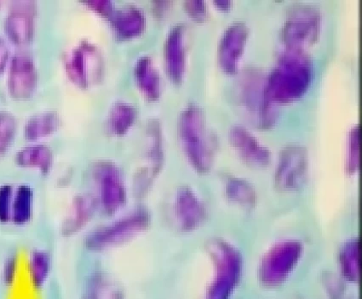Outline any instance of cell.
Segmentation results:
<instances>
[{"instance_id": "obj_6", "label": "cell", "mask_w": 362, "mask_h": 299, "mask_svg": "<svg viewBox=\"0 0 362 299\" xmlns=\"http://www.w3.org/2000/svg\"><path fill=\"white\" fill-rule=\"evenodd\" d=\"M93 177L98 213L110 219L128 209L129 191L119 166L112 161L98 162L93 169Z\"/></svg>"}, {"instance_id": "obj_13", "label": "cell", "mask_w": 362, "mask_h": 299, "mask_svg": "<svg viewBox=\"0 0 362 299\" xmlns=\"http://www.w3.org/2000/svg\"><path fill=\"white\" fill-rule=\"evenodd\" d=\"M98 214V205L93 195H76L60 222V235L62 238L71 239L81 235L89 227Z\"/></svg>"}, {"instance_id": "obj_16", "label": "cell", "mask_w": 362, "mask_h": 299, "mask_svg": "<svg viewBox=\"0 0 362 299\" xmlns=\"http://www.w3.org/2000/svg\"><path fill=\"white\" fill-rule=\"evenodd\" d=\"M165 68L174 83L184 80L186 72L187 53L185 30L182 25L173 28L166 39L165 47Z\"/></svg>"}, {"instance_id": "obj_17", "label": "cell", "mask_w": 362, "mask_h": 299, "mask_svg": "<svg viewBox=\"0 0 362 299\" xmlns=\"http://www.w3.org/2000/svg\"><path fill=\"white\" fill-rule=\"evenodd\" d=\"M98 57L89 45H81L73 50L66 60V69L71 80L76 85L86 87L95 76Z\"/></svg>"}, {"instance_id": "obj_25", "label": "cell", "mask_w": 362, "mask_h": 299, "mask_svg": "<svg viewBox=\"0 0 362 299\" xmlns=\"http://www.w3.org/2000/svg\"><path fill=\"white\" fill-rule=\"evenodd\" d=\"M60 126L58 115L53 112H45L32 116L24 128V136L29 141H39L56 132Z\"/></svg>"}, {"instance_id": "obj_4", "label": "cell", "mask_w": 362, "mask_h": 299, "mask_svg": "<svg viewBox=\"0 0 362 299\" xmlns=\"http://www.w3.org/2000/svg\"><path fill=\"white\" fill-rule=\"evenodd\" d=\"M211 277L203 299H230L240 275L243 259L230 240L214 237L205 246Z\"/></svg>"}, {"instance_id": "obj_10", "label": "cell", "mask_w": 362, "mask_h": 299, "mask_svg": "<svg viewBox=\"0 0 362 299\" xmlns=\"http://www.w3.org/2000/svg\"><path fill=\"white\" fill-rule=\"evenodd\" d=\"M305 255V247L298 239H282L264 253L261 273L268 281H281L296 267Z\"/></svg>"}, {"instance_id": "obj_8", "label": "cell", "mask_w": 362, "mask_h": 299, "mask_svg": "<svg viewBox=\"0 0 362 299\" xmlns=\"http://www.w3.org/2000/svg\"><path fill=\"white\" fill-rule=\"evenodd\" d=\"M310 160L306 148L300 145H287L279 155L274 184L283 193H294L305 185Z\"/></svg>"}, {"instance_id": "obj_18", "label": "cell", "mask_w": 362, "mask_h": 299, "mask_svg": "<svg viewBox=\"0 0 362 299\" xmlns=\"http://www.w3.org/2000/svg\"><path fill=\"white\" fill-rule=\"evenodd\" d=\"M86 299H127V290L113 273L104 269H94L87 277Z\"/></svg>"}, {"instance_id": "obj_29", "label": "cell", "mask_w": 362, "mask_h": 299, "mask_svg": "<svg viewBox=\"0 0 362 299\" xmlns=\"http://www.w3.org/2000/svg\"><path fill=\"white\" fill-rule=\"evenodd\" d=\"M16 123L13 115L0 111V159L9 151L15 140Z\"/></svg>"}, {"instance_id": "obj_11", "label": "cell", "mask_w": 362, "mask_h": 299, "mask_svg": "<svg viewBox=\"0 0 362 299\" xmlns=\"http://www.w3.org/2000/svg\"><path fill=\"white\" fill-rule=\"evenodd\" d=\"M250 30L247 23L235 22L223 33L218 45V58L220 68L227 74L238 73Z\"/></svg>"}, {"instance_id": "obj_21", "label": "cell", "mask_w": 362, "mask_h": 299, "mask_svg": "<svg viewBox=\"0 0 362 299\" xmlns=\"http://www.w3.org/2000/svg\"><path fill=\"white\" fill-rule=\"evenodd\" d=\"M35 192L28 184H20L14 190L11 222L16 227L27 226L35 215Z\"/></svg>"}, {"instance_id": "obj_30", "label": "cell", "mask_w": 362, "mask_h": 299, "mask_svg": "<svg viewBox=\"0 0 362 299\" xmlns=\"http://www.w3.org/2000/svg\"><path fill=\"white\" fill-rule=\"evenodd\" d=\"M347 171L356 174L360 169V127L354 126L348 135Z\"/></svg>"}, {"instance_id": "obj_24", "label": "cell", "mask_w": 362, "mask_h": 299, "mask_svg": "<svg viewBox=\"0 0 362 299\" xmlns=\"http://www.w3.org/2000/svg\"><path fill=\"white\" fill-rule=\"evenodd\" d=\"M116 34L122 39H132L139 36L145 28V18L139 10L129 8L120 11L113 18Z\"/></svg>"}, {"instance_id": "obj_3", "label": "cell", "mask_w": 362, "mask_h": 299, "mask_svg": "<svg viewBox=\"0 0 362 299\" xmlns=\"http://www.w3.org/2000/svg\"><path fill=\"white\" fill-rule=\"evenodd\" d=\"M178 134L182 152L194 171L199 174L211 172L218 152V140L198 106L190 105L182 112Z\"/></svg>"}, {"instance_id": "obj_7", "label": "cell", "mask_w": 362, "mask_h": 299, "mask_svg": "<svg viewBox=\"0 0 362 299\" xmlns=\"http://www.w3.org/2000/svg\"><path fill=\"white\" fill-rule=\"evenodd\" d=\"M322 28V15L316 8L306 5L293 8L281 30L285 49L307 52L317 43Z\"/></svg>"}, {"instance_id": "obj_15", "label": "cell", "mask_w": 362, "mask_h": 299, "mask_svg": "<svg viewBox=\"0 0 362 299\" xmlns=\"http://www.w3.org/2000/svg\"><path fill=\"white\" fill-rule=\"evenodd\" d=\"M5 21L6 34L12 43L28 44L33 35L35 6L31 2H14Z\"/></svg>"}, {"instance_id": "obj_27", "label": "cell", "mask_w": 362, "mask_h": 299, "mask_svg": "<svg viewBox=\"0 0 362 299\" xmlns=\"http://www.w3.org/2000/svg\"><path fill=\"white\" fill-rule=\"evenodd\" d=\"M146 161L147 164L144 167L156 178L159 176L165 162L164 140L159 128L151 132L146 150Z\"/></svg>"}, {"instance_id": "obj_28", "label": "cell", "mask_w": 362, "mask_h": 299, "mask_svg": "<svg viewBox=\"0 0 362 299\" xmlns=\"http://www.w3.org/2000/svg\"><path fill=\"white\" fill-rule=\"evenodd\" d=\"M339 261L345 275L356 278L359 273V239L353 238L343 244L339 252Z\"/></svg>"}, {"instance_id": "obj_36", "label": "cell", "mask_w": 362, "mask_h": 299, "mask_svg": "<svg viewBox=\"0 0 362 299\" xmlns=\"http://www.w3.org/2000/svg\"><path fill=\"white\" fill-rule=\"evenodd\" d=\"M214 5L218 11L228 12L232 9L233 3L231 1H215Z\"/></svg>"}, {"instance_id": "obj_5", "label": "cell", "mask_w": 362, "mask_h": 299, "mask_svg": "<svg viewBox=\"0 0 362 299\" xmlns=\"http://www.w3.org/2000/svg\"><path fill=\"white\" fill-rule=\"evenodd\" d=\"M236 89L237 101L250 124L264 130L274 127L277 106L270 101L264 74L255 69L247 70L241 74Z\"/></svg>"}, {"instance_id": "obj_32", "label": "cell", "mask_w": 362, "mask_h": 299, "mask_svg": "<svg viewBox=\"0 0 362 299\" xmlns=\"http://www.w3.org/2000/svg\"><path fill=\"white\" fill-rule=\"evenodd\" d=\"M18 257L16 255H11L4 261L2 267V281L8 288L13 286L18 271Z\"/></svg>"}, {"instance_id": "obj_23", "label": "cell", "mask_w": 362, "mask_h": 299, "mask_svg": "<svg viewBox=\"0 0 362 299\" xmlns=\"http://www.w3.org/2000/svg\"><path fill=\"white\" fill-rule=\"evenodd\" d=\"M135 77L141 92L152 101L159 98L161 94V81L151 60L141 57L137 62Z\"/></svg>"}, {"instance_id": "obj_31", "label": "cell", "mask_w": 362, "mask_h": 299, "mask_svg": "<svg viewBox=\"0 0 362 299\" xmlns=\"http://www.w3.org/2000/svg\"><path fill=\"white\" fill-rule=\"evenodd\" d=\"M14 190L11 184L0 186V224L3 225L11 222Z\"/></svg>"}, {"instance_id": "obj_9", "label": "cell", "mask_w": 362, "mask_h": 299, "mask_svg": "<svg viewBox=\"0 0 362 299\" xmlns=\"http://www.w3.org/2000/svg\"><path fill=\"white\" fill-rule=\"evenodd\" d=\"M170 215L179 231L193 234L205 226L209 218V210L197 191L191 186H182L174 195Z\"/></svg>"}, {"instance_id": "obj_37", "label": "cell", "mask_w": 362, "mask_h": 299, "mask_svg": "<svg viewBox=\"0 0 362 299\" xmlns=\"http://www.w3.org/2000/svg\"><path fill=\"white\" fill-rule=\"evenodd\" d=\"M81 299H86L84 297H83Z\"/></svg>"}, {"instance_id": "obj_12", "label": "cell", "mask_w": 362, "mask_h": 299, "mask_svg": "<svg viewBox=\"0 0 362 299\" xmlns=\"http://www.w3.org/2000/svg\"><path fill=\"white\" fill-rule=\"evenodd\" d=\"M228 138L236 154L249 167L262 169L267 168L272 163L270 150L248 128L241 125L233 127Z\"/></svg>"}, {"instance_id": "obj_14", "label": "cell", "mask_w": 362, "mask_h": 299, "mask_svg": "<svg viewBox=\"0 0 362 299\" xmlns=\"http://www.w3.org/2000/svg\"><path fill=\"white\" fill-rule=\"evenodd\" d=\"M37 86L35 65L30 57L16 54L11 58L8 72L7 89L12 98L26 99L35 93Z\"/></svg>"}, {"instance_id": "obj_34", "label": "cell", "mask_w": 362, "mask_h": 299, "mask_svg": "<svg viewBox=\"0 0 362 299\" xmlns=\"http://www.w3.org/2000/svg\"><path fill=\"white\" fill-rule=\"evenodd\" d=\"M9 48L7 47L6 41L0 37V74L6 69L9 60Z\"/></svg>"}, {"instance_id": "obj_1", "label": "cell", "mask_w": 362, "mask_h": 299, "mask_svg": "<svg viewBox=\"0 0 362 299\" xmlns=\"http://www.w3.org/2000/svg\"><path fill=\"white\" fill-rule=\"evenodd\" d=\"M153 215L144 205L128 208L124 213L98 224L86 232L83 246L93 254L116 250L134 242L151 230Z\"/></svg>"}, {"instance_id": "obj_22", "label": "cell", "mask_w": 362, "mask_h": 299, "mask_svg": "<svg viewBox=\"0 0 362 299\" xmlns=\"http://www.w3.org/2000/svg\"><path fill=\"white\" fill-rule=\"evenodd\" d=\"M228 201L240 209L252 210L257 205V194L253 186L243 178L228 177L224 184Z\"/></svg>"}, {"instance_id": "obj_19", "label": "cell", "mask_w": 362, "mask_h": 299, "mask_svg": "<svg viewBox=\"0 0 362 299\" xmlns=\"http://www.w3.org/2000/svg\"><path fill=\"white\" fill-rule=\"evenodd\" d=\"M14 161L21 169L36 170L43 176H47L53 168L54 154L48 145L35 143L21 148L16 153Z\"/></svg>"}, {"instance_id": "obj_2", "label": "cell", "mask_w": 362, "mask_h": 299, "mask_svg": "<svg viewBox=\"0 0 362 299\" xmlns=\"http://www.w3.org/2000/svg\"><path fill=\"white\" fill-rule=\"evenodd\" d=\"M313 79V67L306 52L285 49L269 76L266 86L274 106L289 105L305 96Z\"/></svg>"}, {"instance_id": "obj_26", "label": "cell", "mask_w": 362, "mask_h": 299, "mask_svg": "<svg viewBox=\"0 0 362 299\" xmlns=\"http://www.w3.org/2000/svg\"><path fill=\"white\" fill-rule=\"evenodd\" d=\"M136 111L134 108L127 103H117L112 108L107 128L112 135L123 136L127 135L134 125Z\"/></svg>"}, {"instance_id": "obj_20", "label": "cell", "mask_w": 362, "mask_h": 299, "mask_svg": "<svg viewBox=\"0 0 362 299\" xmlns=\"http://www.w3.org/2000/svg\"><path fill=\"white\" fill-rule=\"evenodd\" d=\"M29 281L36 292H40L48 284L53 271L52 253L45 249H33L28 259Z\"/></svg>"}, {"instance_id": "obj_38", "label": "cell", "mask_w": 362, "mask_h": 299, "mask_svg": "<svg viewBox=\"0 0 362 299\" xmlns=\"http://www.w3.org/2000/svg\"><path fill=\"white\" fill-rule=\"evenodd\" d=\"M0 5H1V3H0Z\"/></svg>"}, {"instance_id": "obj_35", "label": "cell", "mask_w": 362, "mask_h": 299, "mask_svg": "<svg viewBox=\"0 0 362 299\" xmlns=\"http://www.w3.org/2000/svg\"><path fill=\"white\" fill-rule=\"evenodd\" d=\"M110 2L106 1H90V7L91 9L98 12L102 15L108 16L111 13V6H108L107 4Z\"/></svg>"}, {"instance_id": "obj_33", "label": "cell", "mask_w": 362, "mask_h": 299, "mask_svg": "<svg viewBox=\"0 0 362 299\" xmlns=\"http://www.w3.org/2000/svg\"><path fill=\"white\" fill-rule=\"evenodd\" d=\"M185 9L189 18L197 23H203L207 19L208 10L204 1H187Z\"/></svg>"}]
</instances>
